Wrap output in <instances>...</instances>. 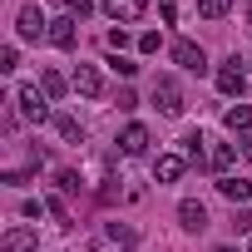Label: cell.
<instances>
[{"label": "cell", "instance_id": "cell-1", "mask_svg": "<svg viewBox=\"0 0 252 252\" xmlns=\"http://www.w3.org/2000/svg\"><path fill=\"white\" fill-rule=\"evenodd\" d=\"M15 114L30 119V124H45V119H50V94H45L40 84H20V89H15Z\"/></svg>", "mask_w": 252, "mask_h": 252}, {"label": "cell", "instance_id": "cell-2", "mask_svg": "<svg viewBox=\"0 0 252 252\" xmlns=\"http://www.w3.org/2000/svg\"><path fill=\"white\" fill-rule=\"evenodd\" d=\"M154 104H158V114H168V119H178L183 114V89H178V79H154Z\"/></svg>", "mask_w": 252, "mask_h": 252}, {"label": "cell", "instance_id": "cell-3", "mask_svg": "<svg viewBox=\"0 0 252 252\" xmlns=\"http://www.w3.org/2000/svg\"><path fill=\"white\" fill-rule=\"evenodd\" d=\"M15 30H20V40H50V20L40 15V5H20V15H15Z\"/></svg>", "mask_w": 252, "mask_h": 252}, {"label": "cell", "instance_id": "cell-4", "mask_svg": "<svg viewBox=\"0 0 252 252\" xmlns=\"http://www.w3.org/2000/svg\"><path fill=\"white\" fill-rule=\"evenodd\" d=\"M104 10H109L114 25H134V20L149 10V0H104Z\"/></svg>", "mask_w": 252, "mask_h": 252}, {"label": "cell", "instance_id": "cell-5", "mask_svg": "<svg viewBox=\"0 0 252 252\" xmlns=\"http://www.w3.org/2000/svg\"><path fill=\"white\" fill-rule=\"evenodd\" d=\"M50 45H60V50H74V45H79V20H74V15H60V20H50Z\"/></svg>", "mask_w": 252, "mask_h": 252}, {"label": "cell", "instance_id": "cell-6", "mask_svg": "<svg viewBox=\"0 0 252 252\" xmlns=\"http://www.w3.org/2000/svg\"><path fill=\"white\" fill-rule=\"evenodd\" d=\"M173 60H178L183 69H193V74L208 69V55H203V45H193V40H173Z\"/></svg>", "mask_w": 252, "mask_h": 252}, {"label": "cell", "instance_id": "cell-7", "mask_svg": "<svg viewBox=\"0 0 252 252\" xmlns=\"http://www.w3.org/2000/svg\"><path fill=\"white\" fill-rule=\"evenodd\" d=\"M218 89H222V94H242V89H247V74H242V60H237V55H232L227 64H218Z\"/></svg>", "mask_w": 252, "mask_h": 252}, {"label": "cell", "instance_id": "cell-8", "mask_svg": "<svg viewBox=\"0 0 252 252\" xmlns=\"http://www.w3.org/2000/svg\"><path fill=\"white\" fill-rule=\"evenodd\" d=\"M178 222H183L188 232H208V208H203L198 198H183V203H178Z\"/></svg>", "mask_w": 252, "mask_h": 252}, {"label": "cell", "instance_id": "cell-9", "mask_svg": "<svg viewBox=\"0 0 252 252\" xmlns=\"http://www.w3.org/2000/svg\"><path fill=\"white\" fill-rule=\"evenodd\" d=\"M35 247H40L35 227H10L5 237H0V252H35Z\"/></svg>", "mask_w": 252, "mask_h": 252}, {"label": "cell", "instance_id": "cell-10", "mask_svg": "<svg viewBox=\"0 0 252 252\" xmlns=\"http://www.w3.org/2000/svg\"><path fill=\"white\" fill-rule=\"evenodd\" d=\"M84 99H99V89H104V79H99V69L94 64H74V79H69Z\"/></svg>", "mask_w": 252, "mask_h": 252}, {"label": "cell", "instance_id": "cell-11", "mask_svg": "<svg viewBox=\"0 0 252 252\" xmlns=\"http://www.w3.org/2000/svg\"><path fill=\"white\" fill-rule=\"evenodd\" d=\"M183 168H188V158H178V154H158V158H154V178H158V183H178Z\"/></svg>", "mask_w": 252, "mask_h": 252}, {"label": "cell", "instance_id": "cell-12", "mask_svg": "<svg viewBox=\"0 0 252 252\" xmlns=\"http://www.w3.org/2000/svg\"><path fill=\"white\" fill-rule=\"evenodd\" d=\"M119 149L129 154V158H139V154H149V129H144V124H129V129L119 134Z\"/></svg>", "mask_w": 252, "mask_h": 252}, {"label": "cell", "instance_id": "cell-13", "mask_svg": "<svg viewBox=\"0 0 252 252\" xmlns=\"http://www.w3.org/2000/svg\"><path fill=\"white\" fill-rule=\"evenodd\" d=\"M218 193H222L227 203H247V198H252V183H247V178H232V173H227V178H218Z\"/></svg>", "mask_w": 252, "mask_h": 252}, {"label": "cell", "instance_id": "cell-14", "mask_svg": "<svg viewBox=\"0 0 252 252\" xmlns=\"http://www.w3.org/2000/svg\"><path fill=\"white\" fill-rule=\"evenodd\" d=\"M222 124L232 134H252V104H232L227 114H222Z\"/></svg>", "mask_w": 252, "mask_h": 252}, {"label": "cell", "instance_id": "cell-15", "mask_svg": "<svg viewBox=\"0 0 252 252\" xmlns=\"http://www.w3.org/2000/svg\"><path fill=\"white\" fill-rule=\"evenodd\" d=\"M203 144H208V139H203L198 129H193V134H183V158H188V163H198V168H203V163H213Z\"/></svg>", "mask_w": 252, "mask_h": 252}, {"label": "cell", "instance_id": "cell-16", "mask_svg": "<svg viewBox=\"0 0 252 252\" xmlns=\"http://www.w3.org/2000/svg\"><path fill=\"white\" fill-rule=\"evenodd\" d=\"M55 129H60V139H64V144H84V124H79V119L55 114Z\"/></svg>", "mask_w": 252, "mask_h": 252}, {"label": "cell", "instance_id": "cell-17", "mask_svg": "<svg viewBox=\"0 0 252 252\" xmlns=\"http://www.w3.org/2000/svg\"><path fill=\"white\" fill-rule=\"evenodd\" d=\"M40 89H45L50 99H60V94H64L69 84H64V74H60V69H45V74H40Z\"/></svg>", "mask_w": 252, "mask_h": 252}, {"label": "cell", "instance_id": "cell-18", "mask_svg": "<svg viewBox=\"0 0 252 252\" xmlns=\"http://www.w3.org/2000/svg\"><path fill=\"white\" fill-rule=\"evenodd\" d=\"M227 10H232V0H198V15L203 20H222Z\"/></svg>", "mask_w": 252, "mask_h": 252}, {"label": "cell", "instance_id": "cell-19", "mask_svg": "<svg viewBox=\"0 0 252 252\" xmlns=\"http://www.w3.org/2000/svg\"><path fill=\"white\" fill-rule=\"evenodd\" d=\"M232 158H237V149H232V144H218V149H213V168H218L222 178H227V168H232Z\"/></svg>", "mask_w": 252, "mask_h": 252}, {"label": "cell", "instance_id": "cell-20", "mask_svg": "<svg viewBox=\"0 0 252 252\" xmlns=\"http://www.w3.org/2000/svg\"><path fill=\"white\" fill-rule=\"evenodd\" d=\"M45 213L55 218V227H74V222H69V208H64L60 198H45Z\"/></svg>", "mask_w": 252, "mask_h": 252}, {"label": "cell", "instance_id": "cell-21", "mask_svg": "<svg viewBox=\"0 0 252 252\" xmlns=\"http://www.w3.org/2000/svg\"><path fill=\"white\" fill-rule=\"evenodd\" d=\"M60 5H64V15H74V20H84L94 5H89V0H60Z\"/></svg>", "mask_w": 252, "mask_h": 252}, {"label": "cell", "instance_id": "cell-22", "mask_svg": "<svg viewBox=\"0 0 252 252\" xmlns=\"http://www.w3.org/2000/svg\"><path fill=\"white\" fill-rule=\"evenodd\" d=\"M15 64H20V50H15V45H5V50H0V69H5V74H10Z\"/></svg>", "mask_w": 252, "mask_h": 252}, {"label": "cell", "instance_id": "cell-23", "mask_svg": "<svg viewBox=\"0 0 252 252\" xmlns=\"http://www.w3.org/2000/svg\"><path fill=\"white\" fill-rule=\"evenodd\" d=\"M109 69H114V74H124V79H129V74H134L139 64H134V60H124V55H114V60H109Z\"/></svg>", "mask_w": 252, "mask_h": 252}, {"label": "cell", "instance_id": "cell-24", "mask_svg": "<svg viewBox=\"0 0 252 252\" xmlns=\"http://www.w3.org/2000/svg\"><path fill=\"white\" fill-rule=\"evenodd\" d=\"M124 45H129V30H109V50H114V55H119V50H124Z\"/></svg>", "mask_w": 252, "mask_h": 252}, {"label": "cell", "instance_id": "cell-25", "mask_svg": "<svg viewBox=\"0 0 252 252\" xmlns=\"http://www.w3.org/2000/svg\"><path fill=\"white\" fill-rule=\"evenodd\" d=\"M109 237H114V242H134V227H119V222H109Z\"/></svg>", "mask_w": 252, "mask_h": 252}, {"label": "cell", "instance_id": "cell-26", "mask_svg": "<svg viewBox=\"0 0 252 252\" xmlns=\"http://www.w3.org/2000/svg\"><path fill=\"white\" fill-rule=\"evenodd\" d=\"M139 50H144V55H158V35H154V30H149V35H139Z\"/></svg>", "mask_w": 252, "mask_h": 252}, {"label": "cell", "instance_id": "cell-27", "mask_svg": "<svg viewBox=\"0 0 252 252\" xmlns=\"http://www.w3.org/2000/svg\"><path fill=\"white\" fill-rule=\"evenodd\" d=\"M60 188L64 193H79V173H60Z\"/></svg>", "mask_w": 252, "mask_h": 252}, {"label": "cell", "instance_id": "cell-28", "mask_svg": "<svg viewBox=\"0 0 252 252\" xmlns=\"http://www.w3.org/2000/svg\"><path fill=\"white\" fill-rule=\"evenodd\" d=\"M242 154H247V163H252V134H242Z\"/></svg>", "mask_w": 252, "mask_h": 252}, {"label": "cell", "instance_id": "cell-29", "mask_svg": "<svg viewBox=\"0 0 252 252\" xmlns=\"http://www.w3.org/2000/svg\"><path fill=\"white\" fill-rule=\"evenodd\" d=\"M213 252H232V247H213Z\"/></svg>", "mask_w": 252, "mask_h": 252}, {"label": "cell", "instance_id": "cell-30", "mask_svg": "<svg viewBox=\"0 0 252 252\" xmlns=\"http://www.w3.org/2000/svg\"><path fill=\"white\" fill-rule=\"evenodd\" d=\"M247 252H252V237H247Z\"/></svg>", "mask_w": 252, "mask_h": 252}, {"label": "cell", "instance_id": "cell-31", "mask_svg": "<svg viewBox=\"0 0 252 252\" xmlns=\"http://www.w3.org/2000/svg\"><path fill=\"white\" fill-rule=\"evenodd\" d=\"M247 64H252V60H247Z\"/></svg>", "mask_w": 252, "mask_h": 252}]
</instances>
